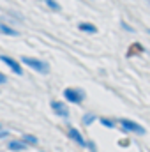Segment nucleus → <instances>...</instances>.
Wrapping results in <instances>:
<instances>
[{
  "label": "nucleus",
  "instance_id": "nucleus-1",
  "mask_svg": "<svg viewBox=\"0 0 150 152\" xmlns=\"http://www.w3.org/2000/svg\"><path fill=\"white\" fill-rule=\"evenodd\" d=\"M21 62H23L27 67H30L32 71H37L39 75H48V73H50V64H48L46 60H41V58H34V57L23 55V57H21Z\"/></svg>",
  "mask_w": 150,
  "mask_h": 152
},
{
  "label": "nucleus",
  "instance_id": "nucleus-2",
  "mask_svg": "<svg viewBox=\"0 0 150 152\" xmlns=\"http://www.w3.org/2000/svg\"><path fill=\"white\" fill-rule=\"evenodd\" d=\"M118 124H120L122 129L127 131V133H134V134H140V136L147 134V129H145L141 124H138V122H134V120H131V118H120Z\"/></svg>",
  "mask_w": 150,
  "mask_h": 152
},
{
  "label": "nucleus",
  "instance_id": "nucleus-3",
  "mask_svg": "<svg viewBox=\"0 0 150 152\" xmlns=\"http://www.w3.org/2000/svg\"><path fill=\"white\" fill-rule=\"evenodd\" d=\"M64 97H66V101H69L73 104H81L85 101V92L81 88L67 87V88H64Z\"/></svg>",
  "mask_w": 150,
  "mask_h": 152
},
{
  "label": "nucleus",
  "instance_id": "nucleus-4",
  "mask_svg": "<svg viewBox=\"0 0 150 152\" xmlns=\"http://www.w3.org/2000/svg\"><path fill=\"white\" fill-rule=\"evenodd\" d=\"M0 62H4L14 75L21 76L23 75V69H21V64L18 62V60H14L12 57H9V55H0Z\"/></svg>",
  "mask_w": 150,
  "mask_h": 152
},
{
  "label": "nucleus",
  "instance_id": "nucleus-5",
  "mask_svg": "<svg viewBox=\"0 0 150 152\" xmlns=\"http://www.w3.org/2000/svg\"><path fill=\"white\" fill-rule=\"evenodd\" d=\"M50 106L55 112V115H58L62 118H69V108L66 106V103H62V101H51Z\"/></svg>",
  "mask_w": 150,
  "mask_h": 152
},
{
  "label": "nucleus",
  "instance_id": "nucleus-6",
  "mask_svg": "<svg viewBox=\"0 0 150 152\" xmlns=\"http://www.w3.org/2000/svg\"><path fill=\"white\" fill-rule=\"evenodd\" d=\"M67 136L74 142V143H78L79 147H87V140L83 138V134L76 129V127H73V126H69V129H67Z\"/></svg>",
  "mask_w": 150,
  "mask_h": 152
},
{
  "label": "nucleus",
  "instance_id": "nucleus-7",
  "mask_svg": "<svg viewBox=\"0 0 150 152\" xmlns=\"http://www.w3.org/2000/svg\"><path fill=\"white\" fill-rule=\"evenodd\" d=\"M0 34H2V36H11V37H18V36H20V32H18L16 28H12L11 25H7V23H4V21H0Z\"/></svg>",
  "mask_w": 150,
  "mask_h": 152
},
{
  "label": "nucleus",
  "instance_id": "nucleus-8",
  "mask_svg": "<svg viewBox=\"0 0 150 152\" xmlns=\"http://www.w3.org/2000/svg\"><path fill=\"white\" fill-rule=\"evenodd\" d=\"M27 147L28 145H25L21 140H11L9 145H7V149L11 152H23V151H27Z\"/></svg>",
  "mask_w": 150,
  "mask_h": 152
},
{
  "label": "nucleus",
  "instance_id": "nucleus-9",
  "mask_svg": "<svg viewBox=\"0 0 150 152\" xmlns=\"http://www.w3.org/2000/svg\"><path fill=\"white\" fill-rule=\"evenodd\" d=\"M78 30H79V32H85V34H95V32H97V27H95L94 23L81 21V23H78Z\"/></svg>",
  "mask_w": 150,
  "mask_h": 152
},
{
  "label": "nucleus",
  "instance_id": "nucleus-10",
  "mask_svg": "<svg viewBox=\"0 0 150 152\" xmlns=\"http://www.w3.org/2000/svg\"><path fill=\"white\" fill-rule=\"evenodd\" d=\"M21 142H23L25 145H28V147H36L39 143L37 136H34V134H23V136H21Z\"/></svg>",
  "mask_w": 150,
  "mask_h": 152
},
{
  "label": "nucleus",
  "instance_id": "nucleus-11",
  "mask_svg": "<svg viewBox=\"0 0 150 152\" xmlns=\"http://www.w3.org/2000/svg\"><path fill=\"white\" fill-rule=\"evenodd\" d=\"M42 2L46 4V7H48V9H51V11H55V12L62 11V5H60L57 0H42Z\"/></svg>",
  "mask_w": 150,
  "mask_h": 152
},
{
  "label": "nucleus",
  "instance_id": "nucleus-12",
  "mask_svg": "<svg viewBox=\"0 0 150 152\" xmlns=\"http://www.w3.org/2000/svg\"><path fill=\"white\" fill-rule=\"evenodd\" d=\"M95 118H97V117L94 113H85L83 115V124H85V126H90V124H94Z\"/></svg>",
  "mask_w": 150,
  "mask_h": 152
},
{
  "label": "nucleus",
  "instance_id": "nucleus-13",
  "mask_svg": "<svg viewBox=\"0 0 150 152\" xmlns=\"http://www.w3.org/2000/svg\"><path fill=\"white\" fill-rule=\"evenodd\" d=\"M99 122H101V124H103L104 127H110V129H113V127H115V122H113L111 118H106V117H101V118H99Z\"/></svg>",
  "mask_w": 150,
  "mask_h": 152
},
{
  "label": "nucleus",
  "instance_id": "nucleus-14",
  "mask_svg": "<svg viewBox=\"0 0 150 152\" xmlns=\"http://www.w3.org/2000/svg\"><path fill=\"white\" fill-rule=\"evenodd\" d=\"M120 27H122L124 30H127V32H134V28H133L129 23H125V21H122V23H120Z\"/></svg>",
  "mask_w": 150,
  "mask_h": 152
},
{
  "label": "nucleus",
  "instance_id": "nucleus-15",
  "mask_svg": "<svg viewBox=\"0 0 150 152\" xmlns=\"http://www.w3.org/2000/svg\"><path fill=\"white\" fill-rule=\"evenodd\" d=\"M87 149H90L92 152H97V147H95L94 142H87Z\"/></svg>",
  "mask_w": 150,
  "mask_h": 152
},
{
  "label": "nucleus",
  "instance_id": "nucleus-16",
  "mask_svg": "<svg viewBox=\"0 0 150 152\" xmlns=\"http://www.w3.org/2000/svg\"><path fill=\"white\" fill-rule=\"evenodd\" d=\"M4 83H7V76L4 73H0V85H4Z\"/></svg>",
  "mask_w": 150,
  "mask_h": 152
},
{
  "label": "nucleus",
  "instance_id": "nucleus-17",
  "mask_svg": "<svg viewBox=\"0 0 150 152\" xmlns=\"http://www.w3.org/2000/svg\"><path fill=\"white\" fill-rule=\"evenodd\" d=\"M9 134H11L9 131H4V129H2V131H0V140H2V138H7Z\"/></svg>",
  "mask_w": 150,
  "mask_h": 152
},
{
  "label": "nucleus",
  "instance_id": "nucleus-18",
  "mask_svg": "<svg viewBox=\"0 0 150 152\" xmlns=\"http://www.w3.org/2000/svg\"><path fill=\"white\" fill-rule=\"evenodd\" d=\"M0 131H2V124H0Z\"/></svg>",
  "mask_w": 150,
  "mask_h": 152
}]
</instances>
